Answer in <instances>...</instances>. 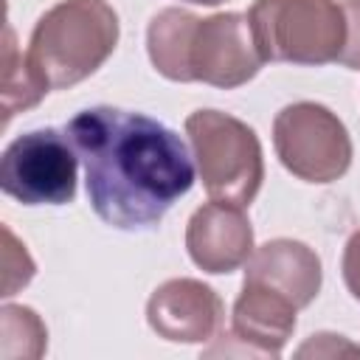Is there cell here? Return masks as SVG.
Listing matches in <instances>:
<instances>
[{
  "label": "cell",
  "mask_w": 360,
  "mask_h": 360,
  "mask_svg": "<svg viewBox=\"0 0 360 360\" xmlns=\"http://www.w3.org/2000/svg\"><path fill=\"white\" fill-rule=\"evenodd\" d=\"M188 3H200V6H217V3H222V0H188Z\"/></svg>",
  "instance_id": "obj_17"
},
{
  "label": "cell",
  "mask_w": 360,
  "mask_h": 360,
  "mask_svg": "<svg viewBox=\"0 0 360 360\" xmlns=\"http://www.w3.org/2000/svg\"><path fill=\"white\" fill-rule=\"evenodd\" d=\"M149 326L174 343H200L217 335L222 321L219 295L197 278H172L160 284L146 304Z\"/></svg>",
  "instance_id": "obj_9"
},
{
  "label": "cell",
  "mask_w": 360,
  "mask_h": 360,
  "mask_svg": "<svg viewBox=\"0 0 360 360\" xmlns=\"http://www.w3.org/2000/svg\"><path fill=\"white\" fill-rule=\"evenodd\" d=\"M298 307L267 284L245 278L233 304L231 335L248 343V352L276 357L295 329Z\"/></svg>",
  "instance_id": "obj_10"
},
{
  "label": "cell",
  "mask_w": 360,
  "mask_h": 360,
  "mask_svg": "<svg viewBox=\"0 0 360 360\" xmlns=\"http://www.w3.org/2000/svg\"><path fill=\"white\" fill-rule=\"evenodd\" d=\"M79 155L59 129L14 138L0 158V188L22 205H65L76 197Z\"/></svg>",
  "instance_id": "obj_6"
},
{
  "label": "cell",
  "mask_w": 360,
  "mask_h": 360,
  "mask_svg": "<svg viewBox=\"0 0 360 360\" xmlns=\"http://www.w3.org/2000/svg\"><path fill=\"white\" fill-rule=\"evenodd\" d=\"M34 278V262L28 250L22 248L17 262H14V245H11V231L3 228V295H14L17 287H25Z\"/></svg>",
  "instance_id": "obj_14"
},
{
  "label": "cell",
  "mask_w": 360,
  "mask_h": 360,
  "mask_svg": "<svg viewBox=\"0 0 360 360\" xmlns=\"http://www.w3.org/2000/svg\"><path fill=\"white\" fill-rule=\"evenodd\" d=\"M186 248L205 273H231L253 256V228L242 205L211 200L186 225Z\"/></svg>",
  "instance_id": "obj_8"
},
{
  "label": "cell",
  "mask_w": 360,
  "mask_h": 360,
  "mask_svg": "<svg viewBox=\"0 0 360 360\" xmlns=\"http://www.w3.org/2000/svg\"><path fill=\"white\" fill-rule=\"evenodd\" d=\"M264 65L248 14L225 11L194 22L186 48V82L233 90L250 82Z\"/></svg>",
  "instance_id": "obj_7"
},
{
  "label": "cell",
  "mask_w": 360,
  "mask_h": 360,
  "mask_svg": "<svg viewBox=\"0 0 360 360\" xmlns=\"http://www.w3.org/2000/svg\"><path fill=\"white\" fill-rule=\"evenodd\" d=\"M118 45V14L104 0H62L34 25L28 62L51 90L93 76Z\"/></svg>",
  "instance_id": "obj_2"
},
{
  "label": "cell",
  "mask_w": 360,
  "mask_h": 360,
  "mask_svg": "<svg viewBox=\"0 0 360 360\" xmlns=\"http://www.w3.org/2000/svg\"><path fill=\"white\" fill-rule=\"evenodd\" d=\"M343 281L352 292V298L360 301V231H354L343 250Z\"/></svg>",
  "instance_id": "obj_16"
},
{
  "label": "cell",
  "mask_w": 360,
  "mask_h": 360,
  "mask_svg": "<svg viewBox=\"0 0 360 360\" xmlns=\"http://www.w3.org/2000/svg\"><path fill=\"white\" fill-rule=\"evenodd\" d=\"M273 146L287 172L307 183H332L352 163V141L343 121L323 104H287L273 121Z\"/></svg>",
  "instance_id": "obj_5"
},
{
  "label": "cell",
  "mask_w": 360,
  "mask_h": 360,
  "mask_svg": "<svg viewBox=\"0 0 360 360\" xmlns=\"http://www.w3.org/2000/svg\"><path fill=\"white\" fill-rule=\"evenodd\" d=\"M51 87L42 82V76L34 70L28 56L17 51L14 42V28L6 22L3 31V84H0V110H3V124L11 121V115L25 112L28 107L39 104V98Z\"/></svg>",
  "instance_id": "obj_13"
},
{
  "label": "cell",
  "mask_w": 360,
  "mask_h": 360,
  "mask_svg": "<svg viewBox=\"0 0 360 360\" xmlns=\"http://www.w3.org/2000/svg\"><path fill=\"white\" fill-rule=\"evenodd\" d=\"M200 180L211 200L250 205L264 180L262 143L256 132L219 110H197L186 118Z\"/></svg>",
  "instance_id": "obj_4"
},
{
  "label": "cell",
  "mask_w": 360,
  "mask_h": 360,
  "mask_svg": "<svg viewBox=\"0 0 360 360\" xmlns=\"http://www.w3.org/2000/svg\"><path fill=\"white\" fill-rule=\"evenodd\" d=\"M248 22L264 62L329 65L346 42V14L335 0H256Z\"/></svg>",
  "instance_id": "obj_3"
},
{
  "label": "cell",
  "mask_w": 360,
  "mask_h": 360,
  "mask_svg": "<svg viewBox=\"0 0 360 360\" xmlns=\"http://www.w3.org/2000/svg\"><path fill=\"white\" fill-rule=\"evenodd\" d=\"M197 17L183 8H163L146 28V51L155 70L172 82H186V48Z\"/></svg>",
  "instance_id": "obj_12"
},
{
  "label": "cell",
  "mask_w": 360,
  "mask_h": 360,
  "mask_svg": "<svg viewBox=\"0 0 360 360\" xmlns=\"http://www.w3.org/2000/svg\"><path fill=\"white\" fill-rule=\"evenodd\" d=\"M82 166L90 205L118 231H149L194 186L186 141L166 124L118 107H90L65 127Z\"/></svg>",
  "instance_id": "obj_1"
},
{
  "label": "cell",
  "mask_w": 360,
  "mask_h": 360,
  "mask_svg": "<svg viewBox=\"0 0 360 360\" xmlns=\"http://www.w3.org/2000/svg\"><path fill=\"white\" fill-rule=\"evenodd\" d=\"M343 14H346V42L340 51V65L360 70V0H343Z\"/></svg>",
  "instance_id": "obj_15"
},
{
  "label": "cell",
  "mask_w": 360,
  "mask_h": 360,
  "mask_svg": "<svg viewBox=\"0 0 360 360\" xmlns=\"http://www.w3.org/2000/svg\"><path fill=\"white\" fill-rule=\"evenodd\" d=\"M245 278L273 287L301 309L321 290V259L304 242L273 239L253 250Z\"/></svg>",
  "instance_id": "obj_11"
}]
</instances>
